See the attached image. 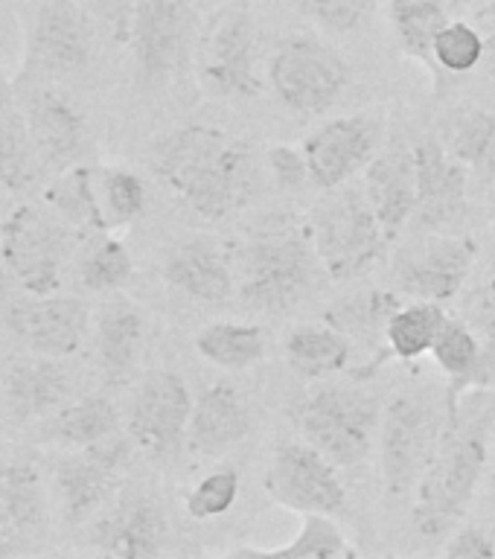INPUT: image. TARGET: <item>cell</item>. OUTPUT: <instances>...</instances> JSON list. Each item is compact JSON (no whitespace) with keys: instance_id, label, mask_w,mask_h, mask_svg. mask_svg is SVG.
Wrapping results in <instances>:
<instances>
[{"instance_id":"1","label":"cell","mask_w":495,"mask_h":559,"mask_svg":"<svg viewBox=\"0 0 495 559\" xmlns=\"http://www.w3.org/2000/svg\"><path fill=\"white\" fill-rule=\"evenodd\" d=\"M152 169L208 222H222L257 199L262 187L254 148L208 126H184L157 140Z\"/></svg>"},{"instance_id":"2","label":"cell","mask_w":495,"mask_h":559,"mask_svg":"<svg viewBox=\"0 0 495 559\" xmlns=\"http://www.w3.org/2000/svg\"><path fill=\"white\" fill-rule=\"evenodd\" d=\"M323 271L306 225H271L254 236L243 251L239 300L262 314H286L318 288Z\"/></svg>"},{"instance_id":"3","label":"cell","mask_w":495,"mask_h":559,"mask_svg":"<svg viewBox=\"0 0 495 559\" xmlns=\"http://www.w3.org/2000/svg\"><path fill=\"white\" fill-rule=\"evenodd\" d=\"M487 466V419L467 428L463 435L455 431L444 437L435 461L428 463L417 484L411 522L414 531L426 539H440L467 513L479 480Z\"/></svg>"},{"instance_id":"4","label":"cell","mask_w":495,"mask_h":559,"mask_svg":"<svg viewBox=\"0 0 495 559\" xmlns=\"http://www.w3.org/2000/svg\"><path fill=\"white\" fill-rule=\"evenodd\" d=\"M379 419L382 411L367 393L330 382L306 391L295 411V423L306 443L327 454L339 469L367 461L379 437Z\"/></svg>"},{"instance_id":"5","label":"cell","mask_w":495,"mask_h":559,"mask_svg":"<svg viewBox=\"0 0 495 559\" xmlns=\"http://www.w3.org/2000/svg\"><path fill=\"white\" fill-rule=\"evenodd\" d=\"M309 230L323 274L332 280H353L365 274L391 245L367 201L365 187L332 190L330 199L315 207Z\"/></svg>"},{"instance_id":"6","label":"cell","mask_w":495,"mask_h":559,"mask_svg":"<svg viewBox=\"0 0 495 559\" xmlns=\"http://www.w3.org/2000/svg\"><path fill=\"white\" fill-rule=\"evenodd\" d=\"M446 414L417 393H397L379 419V466L388 496L400 498L414 489L444 443Z\"/></svg>"},{"instance_id":"7","label":"cell","mask_w":495,"mask_h":559,"mask_svg":"<svg viewBox=\"0 0 495 559\" xmlns=\"http://www.w3.org/2000/svg\"><path fill=\"white\" fill-rule=\"evenodd\" d=\"M269 82L280 105L300 117H318L339 103L350 85V64L335 47L313 35H292L269 61Z\"/></svg>"},{"instance_id":"8","label":"cell","mask_w":495,"mask_h":559,"mask_svg":"<svg viewBox=\"0 0 495 559\" xmlns=\"http://www.w3.org/2000/svg\"><path fill=\"white\" fill-rule=\"evenodd\" d=\"M479 257V242L472 236L435 230L417 234L409 245H402L391 265V280L397 292L411 300L449 304L461 295Z\"/></svg>"},{"instance_id":"9","label":"cell","mask_w":495,"mask_h":559,"mask_svg":"<svg viewBox=\"0 0 495 559\" xmlns=\"http://www.w3.org/2000/svg\"><path fill=\"white\" fill-rule=\"evenodd\" d=\"M201 85L222 99H251L260 94V35L245 7L222 9L210 21L199 47Z\"/></svg>"},{"instance_id":"10","label":"cell","mask_w":495,"mask_h":559,"mask_svg":"<svg viewBox=\"0 0 495 559\" xmlns=\"http://www.w3.org/2000/svg\"><path fill=\"white\" fill-rule=\"evenodd\" d=\"M269 496L286 510L335 515L347 507L339 466L313 443H283L266 472Z\"/></svg>"},{"instance_id":"11","label":"cell","mask_w":495,"mask_h":559,"mask_svg":"<svg viewBox=\"0 0 495 559\" xmlns=\"http://www.w3.org/2000/svg\"><path fill=\"white\" fill-rule=\"evenodd\" d=\"M382 134V120L374 114H350L318 126L300 146L309 166V181L327 192L350 183L379 155Z\"/></svg>"},{"instance_id":"12","label":"cell","mask_w":495,"mask_h":559,"mask_svg":"<svg viewBox=\"0 0 495 559\" xmlns=\"http://www.w3.org/2000/svg\"><path fill=\"white\" fill-rule=\"evenodd\" d=\"M192 393L173 370H155L140 382L129 411L131 440L155 461H173L187 440Z\"/></svg>"},{"instance_id":"13","label":"cell","mask_w":495,"mask_h":559,"mask_svg":"<svg viewBox=\"0 0 495 559\" xmlns=\"http://www.w3.org/2000/svg\"><path fill=\"white\" fill-rule=\"evenodd\" d=\"M3 260L33 295L59 288L61 262L70 251V230L33 207H17L3 225Z\"/></svg>"},{"instance_id":"14","label":"cell","mask_w":495,"mask_h":559,"mask_svg":"<svg viewBox=\"0 0 495 559\" xmlns=\"http://www.w3.org/2000/svg\"><path fill=\"white\" fill-rule=\"evenodd\" d=\"M414 164H417V210L411 225L420 234L435 230H452L461 225L470 210V169L449 155V148L437 140H423L414 146Z\"/></svg>"},{"instance_id":"15","label":"cell","mask_w":495,"mask_h":559,"mask_svg":"<svg viewBox=\"0 0 495 559\" xmlns=\"http://www.w3.org/2000/svg\"><path fill=\"white\" fill-rule=\"evenodd\" d=\"M196 29V0H140L134 15V59L140 79L157 85L181 64Z\"/></svg>"},{"instance_id":"16","label":"cell","mask_w":495,"mask_h":559,"mask_svg":"<svg viewBox=\"0 0 495 559\" xmlns=\"http://www.w3.org/2000/svg\"><path fill=\"white\" fill-rule=\"evenodd\" d=\"M94 24L82 0H44L30 35V61L50 73H73L91 61Z\"/></svg>"},{"instance_id":"17","label":"cell","mask_w":495,"mask_h":559,"mask_svg":"<svg viewBox=\"0 0 495 559\" xmlns=\"http://www.w3.org/2000/svg\"><path fill=\"white\" fill-rule=\"evenodd\" d=\"M126 461H129V440L111 435L87 445L85 454L59 463L56 487L68 522H85L87 515H94L103 507Z\"/></svg>"},{"instance_id":"18","label":"cell","mask_w":495,"mask_h":559,"mask_svg":"<svg viewBox=\"0 0 495 559\" xmlns=\"http://www.w3.org/2000/svg\"><path fill=\"white\" fill-rule=\"evenodd\" d=\"M87 306L76 297L35 295L7 312V326L26 347L44 356H70L87 335Z\"/></svg>"},{"instance_id":"19","label":"cell","mask_w":495,"mask_h":559,"mask_svg":"<svg viewBox=\"0 0 495 559\" xmlns=\"http://www.w3.org/2000/svg\"><path fill=\"white\" fill-rule=\"evenodd\" d=\"M435 365L446 376V435L452 437L461 423V396L470 391L490 388L495 373L487 365V353L481 344L479 332L472 330V323L455 321L446 318L444 330L437 335L435 347H432Z\"/></svg>"},{"instance_id":"20","label":"cell","mask_w":495,"mask_h":559,"mask_svg":"<svg viewBox=\"0 0 495 559\" xmlns=\"http://www.w3.org/2000/svg\"><path fill=\"white\" fill-rule=\"evenodd\" d=\"M365 195L382 225L388 242L411 225L417 210V164L414 148H391L365 169Z\"/></svg>"},{"instance_id":"21","label":"cell","mask_w":495,"mask_h":559,"mask_svg":"<svg viewBox=\"0 0 495 559\" xmlns=\"http://www.w3.org/2000/svg\"><path fill=\"white\" fill-rule=\"evenodd\" d=\"M251 431V411L234 384L213 382L192 400L187 443L204 457H219Z\"/></svg>"},{"instance_id":"22","label":"cell","mask_w":495,"mask_h":559,"mask_svg":"<svg viewBox=\"0 0 495 559\" xmlns=\"http://www.w3.org/2000/svg\"><path fill=\"white\" fill-rule=\"evenodd\" d=\"M94 539L108 557H161L169 542V524L152 498L126 496L103 522L96 524Z\"/></svg>"},{"instance_id":"23","label":"cell","mask_w":495,"mask_h":559,"mask_svg":"<svg viewBox=\"0 0 495 559\" xmlns=\"http://www.w3.org/2000/svg\"><path fill=\"white\" fill-rule=\"evenodd\" d=\"M164 277L169 280V286L204 304H222L236 288L234 265L222 245L208 236L175 245L164 262Z\"/></svg>"},{"instance_id":"24","label":"cell","mask_w":495,"mask_h":559,"mask_svg":"<svg viewBox=\"0 0 495 559\" xmlns=\"http://www.w3.org/2000/svg\"><path fill=\"white\" fill-rule=\"evenodd\" d=\"M26 131L44 166H68L85 146V122L68 99L35 91L26 103Z\"/></svg>"},{"instance_id":"25","label":"cell","mask_w":495,"mask_h":559,"mask_svg":"<svg viewBox=\"0 0 495 559\" xmlns=\"http://www.w3.org/2000/svg\"><path fill=\"white\" fill-rule=\"evenodd\" d=\"M68 370L47 358L17 361L3 376V405L15 423L42 417L68 396Z\"/></svg>"},{"instance_id":"26","label":"cell","mask_w":495,"mask_h":559,"mask_svg":"<svg viewBox=\"0 0 495 559\" xmlns=\"http://www.w3.org/2000/svg\"><path fill=\"white\" fill-rule=\"evenodd\" d=\"M286 361L304 379H330L347 370L353 358V338L335 323H304L288 332Z\"/></svg>"},{"instance_id":"27","label":"cell","mask_w":495,"mask_h":559,"mask_svg":"<svg viewBox=\"0 0 495 559\" xmlns=\"http://www.w3.org/2000/svg\"><path fill=\"white\" fill-rule=\"evenodd\" d=\"M400 297L385 288H370V292H358V295L341 300L327 321L335 323L339 330H344L350 338H365L376 344L379 356H374L365 367H358L356 376H370L388 361L385 356V326L391 321V314L400 309Z\"/></svg>"},{"instance_id":"28","label":"cell","mask_w":495,"mask_h":559,"mask_svg":"<svg viewBox=\"0 0 495 559\" xmlns=\"http://www.w3.org/2000/svg\"><path fill=\"white\" fill-rule=\"evenodd\" d=\"M143 349V318L134 306L117 304L99 318L96 326V358L108 382H126L140 361Z\"/></svg>"},{"instance_id":"29","label":"cell","mask_w":495,"mask_h":559,"mask_svg":"<svg viewBox=\"0 0 495 559\" xmlns=\"http://www.w3.org/2000/svg\"><path fill=\"white\" fill-rule=\"evenodd\" d=\"M231 557L274 559H356L358 550L327 513H300V527L286 545L278 548H236Z\"/></svg>"},{"instance_id":"30","label":"cell","mask_w":495,"mask_h":559,"mask_svg":"<svg viewBox=\"0 0 495 559\" xmlns=\"http://www.w3.org/2000/svg\"><path fill=\"white\" fill-rule=\"evenodd\" d=\"M444 323V304H432V300L402 304L385 326V356L400 358V361L432 356V347Z\"/></svg>"},{"instance_id":"31","label":"cell","mask_w":495,"mask_h":559,"mask_svg":"<svg viewBox=\"0 0 495 559\" xmlns=\"http://www.w3.org/2000/svg\"><path fill=\"white\" fill-rule=\"evenodd\" d=\"M196 349L222 370H248L266 358V335L254 323L213 321L196 335Z\"/></svg>"},{"instance_id":"32","label":"cell","mask_w":495,"mask_h":559,"mask_svg":"<svg viewBox=\"0 0 495 559\" xmlns=\"http://www.w3.org/2000/svg\"><path fill=\"white\" fill-rule=\"evenodd\" d=\"M391 24L402 50L411 59L423 61L428 70L435 64V38L449 24L446 0H391Z\"/></svg>"},{"instance_id":"33","label":"cell","mask_w":495,"mask_h":559,"mask_svg":"<svg viewBox=\"0 0 495 559\" xmlns=\"http://www.w3.org/2000/svg\"><path fill=\"white\" fill-rule=\"evenodd\" d=\"M47 201L68 225L79 227V230L105 234L114 227L94 187V169H87V166H73L61 175L47 190Z\"/></svg>"},{"instance_id":"34","label":"cell","mask_w":495,"mask_h":559,"mask_svg":"<svg viewBox=\"0 0 495 559\" xmlns=\"http://www.w3.org/2000/svg\"><path fill=\"white\" fill-rule=\"evenodd\" d=\"M117 419H120L117 417V408L105 396H87V400H79L68 405V408H61L52 417L47 437L56 440V443L87 449V445L111 437L117 431Z\"/></svg>"},{"instance_id":"35","label":"cell","mask_w":495,"mask_h":559,"mask_svg":"<svg viewBox=\"0 0 495 559\" xmlns=\"http://www.w3.org/2000/svg\"><path fill=\"white\" fill-rule=\"evenodd\" d=\"M35 155L33 140L26 131V120L17 114L0 117V187L7 190H24L35 178Z\"/></svg>"},{"instance_id":"36","label":"cell","mask_w":495,"mask_h":559,"mask_svg":"<svg viewBox=\"0 0 495 559\" xmlns=\"http://www.w3.org/2000/svg\"><path fill=\"white\" fill-rule=\"evenodd\" d=\"M42 519V484L26 463L0 475V522L30 527Z\"/></svg>"},{"instance_id":"37","label":"cell","mask_w":495,"mask_h":559,"mask_svg":"<svg viewBox=\"0 0 495 559\" xmlns=\"http://www.w3.org/2000/svg\"><path fill=\"white\" fill-rule=\"evenodd\" d=\"M487 50V41L475 24L470 21H452L437 33L435 38V64L446 73H470L481 64Z\"/></svg>"},{"instance_id":"38","label":"cell","mask_w":495,"mask_h":559,"mask_svg":"<svg viewBox=\"0 0 495 559\" xmlns=\"http://www.w3.org/2000/svg\"><path fill=\"white\" fill-rule=\"evenodd\" d=\"M493 134L495 114L481 111V108H470V111L458 114V117L449 122L444 146L449 148V155L458 157L467 169H472V166L479 164V157L484 155V148L490 146Z\"/></svg>"},{"instance_id":"39","label":"cell","mask_w":495,"mask_h":559,"mask_svg":"<svg viewBox=\"0 0 495 559\" xmlns=\"http://www.w3.org/2000/svg\"><path fill=\"white\" fill-rule=\"evenodd\" d=\"M99 190H103L105 213H108L114 227L129 225V222L143 216L146 187L134 173H129V169H105Z\"/></svg>"},{"instance_id":"40","label":"cell","mask_w":495,"mask_h":559,"mask_svg":"<svg viewBox=\"0 0 495 559\" xmlns=\"http://www.w3.org/2000/svg\"><path fill=\"white\" fill-rule=\"evenodd\" d=\"M239 498V472L236 469H216L190 489V496L184 501L187 513L196 522H208L216 515H225Z\"/></svg>"},{"instance_id":"41","label":"cell","mask_w":495,"mask_h":559,"mask_svg":"<svg viewBox=\"0 0 495 559\" xmlns=\"http://www.w3.org/2000/svg\"><path fill=\"white\" fill-rule=\"evenodd\" d=\"M131 277V257L120 239H103L82 262V286L91 292H108Z\"/></svg>"},{"instance_id":"42","label":"cell","mask_w":495,"mask_h":559,"mask_svg":"<svg viewBox=\"0 0 495 559\" xmlns=\"http://www.w3.org/2000/svg\"><path fill=\"white\" fill-rule=\"evenodd\" d=\"M374 9V0H300L304 12L313 24H318L323 33H353L365 24Z\"/></svg>"},{"instance_id":"43","label":"cell","mask_w":495,"mask_h":559,"mask_svg":"<svg viewBox=\"0 0 495 559\" xmlns=\"http://www.w3.org/2000/svg\"><path fill=\"white\" fill-rule=\"evenodd\" d=\"M140 0H82V7L114 35V41L129 44Z\"/></svg>"},{"instance_id":"44","label":"cell","mask_w":495,"mask_h":559,"mask_svg":"<svg viewBox=\"0 0 495 559\" xmlns=\"http://www.w3.org/2000/svg\"><path fill=\"white\" fill-rule=\"evenodd\" d=\"M470 323L472 330L479 332L481 344H484V353H487V365L495 373V257L493 262H490L484 286H481L479 297H475Z\"/></svg>"},{"instance_id":"45","label":"cell","mask_w":495,"mask_h":559,"mask_svg":"<svg viewBox=\"0 0 495 559\" xmlns=\"http://www.w3.org/2000/svg\"><path fill=\"white\" fill-rule=\"evenodd\" d=\"M266 164H269L274 183H278L280 190L295 192L309 181V166H306L304 148L271 146L269 155H266Z\"/></svg>"},{"instance_id":"46","label":"cell","mask_w":495,"mask_h":559,"mask_svg":"<svg viewBox=\"0 0 495 559\" xmlns=\"http://www.w3.org/2000/svg\"><path fill=\"white\" fill-rule=\"evenodd\" d=\"M449 559H493L495 539L481 527H461L444 548Z\"/></svg>"},{"instance_id":"47","label":"cell","mask_w":495,"mask_h":559,"mask_svg":"<svg viewBox=\"0 0 495 559\" xmlns=\"http://www.w3.org/2000/svg\"><path fill=\"white\" fill-rule=\"evenodd\" d=\"M470 173L481 187H495V134L490 140V146L484 148V155L479 157V164L472 166Z\"/></svg>"},{"instance_id":"48","label":"cell","mask_w":495,"mask_h":559,"mask_svg":"<svg viewBox=\"0 0 495 559\" xmlns=\"http://www.w3.org/2000/svg\"><path fill=\"white\" fill-rule=\"evenodd\" d=\"M7 103H9V91L7 85H3V79H0V117L7 114Z\"/></svg>"},{"instance_id":"49","label":"cell","mask_w":495,"mask_h":559,"mask_svg":"<svg viewBox=\"0 0 495 559\" xmlns=\"http://www.w3.org/2000/svg\"><path fill=\"white\" fill-rule=\"evenodd\" d=\"M9 554H15V545H9V542L0 536V557H9Z\"/></svg>"},{"instance_id":"50","label":"cell","mask_w":495,"mask_h":559,"mask_svg":"<svg viewBox=\"0 0 495 559\" xmlns=\"http://www.w3.org/2000/svg\"><path fill=\"white\" fill-rule=\"evenodd\" d=\"M449 3V9H461V7H472L475 0H446Z\"/></svg>"},{"instance_id":"51","label":"cell","mask_w":495,"mask_h":559,"mask_svg":"<svg viewBox=\"0 0 495 559\" xmlns=\"http://www.w3.org/2000/svg\"><path fill=\"white\" fill-rule=\"evenodd\" d=\"M0 286H3V271H0Z\"/></svg>"}]
</instances>
